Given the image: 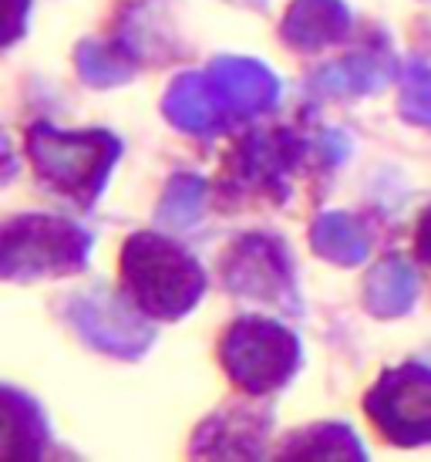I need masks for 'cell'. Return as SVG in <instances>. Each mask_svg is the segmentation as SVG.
Returning <instances> with one entry per match:
<instances>
[{
    "label": "cell",
    "mask_w": 431,
    "mask_h": 462,
    "mask_svg": "<svg viewBox=\"0 0 431 462\" xmlns=\"http://www.w3.org/2000/svg\"><path fill=\"white\" fill-rule=\"evenodd\" d=\"M122 277L128 283L132 304L162 321H176L196 308L206 287L203 267L182 246L165 240L162 233L128 236L122 250Z\"/></svg>",
    "instance_id": "1"
},
{
    "label": "cell",
    "mask_w": 431,
    "mask_h": 462,
    "mask_svg": "<svg viewBox=\"0 0 431 462\" xmlns=\"http://www.w3.org/2000/svg\"><path fill=\"white\" fill-rule=\"evenodd\" d=\"M27 152L48 186L75 196L78 206H91L118 159V139L108 132H58L38 122L27 132Z\"/></svg>",
    "instance_id": "2"
},
{
    "label": "cell",
    "mask_w": 431,
    "mask_h": 462,
    "mask_svg": "<svg viewBox=\"0 0 431 462\" xmlns=\"http://www.w3.org/2000/svg\"><path fill=\"white\" fill-rule=\"evenodd\" d=\"M91 236L54 217H21L7 223L0 273L7 281H31L48 273H71L88 263Z\"/></svg>",
    "instance_id": "3"
},
{
    "label": "cell",
    "mask_w": 431,
    "mask_h": 462,
    "mask_svg": "<svg viewBox=\"0 0 431 462\" xmlns=\"http://www.w3.org/2000/svg\"><path fill=\"white\" fill-rule=\"evenodd\" d=\"M223 368L250 395H267L280 388L300 361V345L287 328L263 318H243L226 331L219 347Z\"/></svg>",
    "instance_id": "4"
},
{
    "label": "cell",
    "mask_w": 431,
    "mask_h": 462,
    "mask_svg": "<svg viewBox=\"0 0 431 462\" xmlns=\"http://www.w3.org/2000/svg\"><path fill=\"white\" fill-rule=\"evenodd\" d=\"M368 415L394 446H425L431 442V372L421 365H405L384 372L368 395Z\"/></svg>",
    "instance_id": "5"
},
{
    "label": "cell",
    "mask_w": 431,
    "mask_h": 462,
    "mask_svg": "<svg viewBox=\"0 0 431 462\" xmlns=\"http://www.w3.org/2000/svg\"><path fill=\"white\" fill-rule=\"evenodd\" d=\"M223 281L229 291L246 297H260L270 304L290 300V260L287 250L273 236H243L226 254Z\"/></svg>",
    "instance_id": "6"
},
{
    "label": "cell",
    "mask_w": 431,
    "mask_h": 462,
    "mask_svg": "<svg viewBox=\"0 0 431 462\" xmlns=\"http://www.w3.org/2000/svg\"><path fill=\"white\" fill-rule=\"evenodd\" d=\"M209 91H213L216 112H219V129L250 116H260L277 105L280 85L263 65L243 61V58H219L206 71Z\"/></svg>",
    "instance_id": "7"
},
{
    "label": "cell",
    "mask_w": 431,
    "mask_h": 462,
    "mask_svg": "<svg viewBox=\"0 0 431 462\" xmlns=\"http://www.w3.org/2000/svg\"><path fill=\"white\" fill-rule=\"evenodd\" d=\"M71 318L91 345L108 355H118V358H139L142 351L152 345V328L142 324L135 310H128L112 297H81L75 300Z\"/></svg>",
    "instance_id": "8"
},
{
    "label": "cell",
    "mask_w": 431,
    "mask_h": 462,
    "mask_svg": "<svg viewBox=\"0 0 431 462\" xmlns=\"http://www.w3.org/2000/svg\"><path fill=\"white\" fill-rule=\"evenodd\" d=\"M293 162V145L287 135H253L236 149L226 166V182L236 189H260V193L287 196L283 180Z\"/></svg>",
    "instance_id": "9"
},
{
    "label": "cell",
    "mask_w": 431,
    "mask_h": 462,
    "mask_svg": "<svg viewBox=\"0 0 431 462\" xmlns=\"http://www.w3.org/2000/svg\"><path fill=\"white\" fill-rule=\"evenodd\" d=\"M351 31V11L341 0H297L283 21V38L293 48L317 51Z\"/></svg>",
    "instance_id": "10"
},
{
    "label": "cell",
    "mask_w": 431,
    "mask_h": 462,
    "mask_svg": "<svg viewBox=\"0 0 431 462\" xmlns=\"http://www.w3.org/2000/svg\"><path fill=\"white\" fill-rule=\"evenodd\" d=\"M263 436H267V415L226 411V415H213L196 432L192 452L196 456H260Z\"/></svg>",
    "instance_id": "11"
},
{
    "label": "cell",
    "mask_w": 431,
    "mask_h": 462,
    "mask_svg": "<svg viewBox=\"0 0 431 462\" xmlns=\"http://www.w3.org/2000/svg\"><path fill=\"white\" fill-rule=\"evenodd\" d=\"M165 116L186 132L219 129V112H216L206 71H192V75H182L172 81V88L165 95Z\"/></svg>",
    "instance_id": "12"
},
{
    "label": "cell",
    "mask_w": 431,
    "mask_h": 462,
    "mask_svg": "<svg viewBox=\"0 0 431 462\" xmlns=\"http://www.w3.org/2000/svg\"><path fill=\"white\" fill-rule=\"evenodd\" d=\"M368 308L381 318L405 314L418 297V273L405 257H388L371 270L368 277Z\"/></svg>",
    "instance_id": "13"
},
{
    "label": "cell",
    "mask_w": 431,
    "mask_h": 462,
    "mask_svg": "<svg viewBox=\"0 0 431 462\" xmlns=\"http://www.w3.org/2000/svg\"><path fill=\"white\" fill-rule=\"evenodd\" d=\"M48 442V429L34 402L17 395L14 388L4 392V459H38Z\"/></svg>",
    "instance_id": "14"
},
{
    "label": "cell",
    "mask_w": 431,
    "mask_h": 462,
    "mask_svg": "<svg viewBox=\"0 0 431 462\" xmlns=\"http://www.w3.org/2000/svg\"><path fill=\"white\" fill-rule=\"evenodd\" d=\"M314 250L324 254L334 263H361L368 257V236L361 230V223L347 213H327L314 223Z\"/></svg>",
    "instance_id": "15"
},
{
    "label": "cell",
    "mask_w": 431,
    "mask_h": 462,
    "mask_svg": "<svg viewBox=\"0 0 431 462\" xmlns=\"http://www.w3.org/2000/svg\"><path fill=\"white\" fill-rule=\"evenodd\" d=\"M280 456L300 459H364V449L347 425H314L300 436L287 439V449Z\"/></svg>",
    "instance_id": "16"
},
{
    "label": "cell",
    "mask_w": 431,
    "mask_h": 462,
    "mask_svg": "<svg viewBox=\"0 0 431 462\" xmlns=\"http://www.w3.org/2000/svg\"><path fill=\"white\" fill-rule=\"evenodd\" d=\"M388 81V71L374 61V58H347L337 65H327L320 75H314V88L327 91V95H368Z\"/></svg>",
    "instance_id": "17"
},
{
    "label": "cell",
    "mask_w": 431,
    "mask_h": 462,
    "mask_svg": "<svg viewBox=\"0 0 431 462\" xmlns=\"http://www.w3.org/2000/svg\"><path fill=\"white\" fill-rule=\"evenodd\" d=\"M203 196H206L203 180H196V176H176L162 196L159 223L169 226V230H186L203 213Z\"/></svg>",
    "instance_id": "18"
},
{
    "label": "cell",
    "mask_w": 431,
    "mask_h": 462,
    "mask_svg": "<svg viewBox=\"0 0 431 462\" xmlns=\"http://www.w3.org/2000/svg\"><path fill=\"white\" fill-rule=\"evenodd\" d=\"M401 112L411 122L431 125V65L408 61L401 75Z\"/></svg>",
    "instance_id": "19"
},
{
    "label": "cell",
    "mask_w": 431,
    "mask_h": 462,
    "mask_svg": "<svg viewBox=\"0 0 431 462\" xmlns=\"http://www.w3.org/2000/svg\"><path fill=\"white\" fill-rule=\"evenodd\" d=\"M78 71L91 85H118L132 75V68H125L105 44H95V41L78 48Z\"/></svg>",
    "instance_id": "20"
},
{
    "label": "cell",
    "mask_w": 431,
    "mask_h": 462,
    "mask_svg": "<svg viewBox=\"0 0 431 462\" xmlns=\"http://www.w3.org/2000/svg\"><path fill=\"white\" fill-rule=\"evenodd\" d=\"M24 14H27V0H7V41L17 38Z\"/></svg>",
    "instance_id": "21"
},
{
    "label": "cell",
    "mask_w": 431,
    "mask_h": 462,
    "mask_svg": "<svg viewBox=\"0 0 431 462\" xmlns=\"http://www.w3.org/2000/svg\"><path fill=\"white\" fill-rule=\"evenodd\" d=\"M418 250L421 257L431 263V213H425V219H421V230H418Z\"/></svg>",
    "instance_id": "22"
},
{
    "label": "cell",
    "mask_w": 431,
    "mask_h": 462,
    "mask_svg": "<svg viewBox=\"0 0 431 462\" xmlns=\"http://www.w3.org/2000/svg\"><path fill=\"white\" fill-rule=\"evenodd\" d=\"M240 4H250V7H263L267 0H240Z\"/></svg>",
    "instance_id": "23"
}]
</instances>
